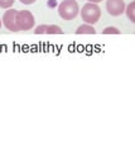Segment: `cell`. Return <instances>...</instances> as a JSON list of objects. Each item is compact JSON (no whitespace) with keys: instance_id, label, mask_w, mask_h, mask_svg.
Masks as SVG:
<instances>
[{"instance_id":"6da1fadb","label":"cell","mask_w":135,"mask_h":152,"mask_svg":"<svg viewBox=\"0 0 135 152\" xmlns=\"http://www.w3.org/2000/svg\"><path fill=\"white\" fill-rule=\"evenodd\" d=\"M81 18L82 20H85L86 24H95L99 22L101 17V9L97 4L94 3H86L81 9Z\"/></svg>"},{"instance_id":"7a4b0ae2","label":"cell","mask_w":135,"mask_h":152,"mask_svg":"<svg viewBox=\"0 0 135 152\" xmlns=\"http://www.w3.org/2000/svg\"><path fill=\"white\" fill-rule=\"evenodd\" d=\"M80 7L76 0H64L58 5V14L64 20H72L77 17Z\"/></svg>"},{"instance_id":"3957f363","label":"cell","mask_w":135,"mask_h":152,"mask_svg":"<svg viewBox=\"0 0 135 152\" xmlns=\"http://www.w3.org/2000/svg\"><path fill=\"white\" fill-rule=\"evenodd\" d=\"M35 19L29 10H18L17 13V28L19 31H29L34 27Z\"/></svg>"},{"instance_id":"277c9868","label":"cell","mask_w":135,"mask_h":152,"mask_svg":"<svg viewBox=\"0 0 135 152\" xmlns=\"http://www.w3.org/2000/svg\"><path fill=\"white\" fill-rule=\"evenodd\" d=\"M17 13L18 10H14V9L9 8L8 10L4 13L3 19H1V23H4V27L6 29L12 31V32H18V28H17Z\"/></svg>"},{"instance_id":"5b68a950","label":"cell","mask_w":135,"mask_h":152,"mask_svg":"<svg viewBox=\"0 0 135 152\" xmlns=\"http://www.w3.org/2000/svg\"><path fill=\"white\" fill-rule=\"evenodd\" d=\"M106 10L113 17L121 15L125 12L124 0H106Z\"/></svg>"},{"instance_id":"8992f818","label":"cell","mask_w":135,"mask_h":152,"mask_svg":"<svg viewBox=\"0 0 135 152\" xmlns=\"http://www.w3.org/2000/svg\"><path fill=\"white\" fill-rule=\"evenodd\" d=\"M35 34H62L63 31L61 27L54 24H42L34 29Z\"/></svg>"},{"instance_id":"52a82bcc","label":"cell","mask_w":135,"mask_h":152,"mask_svg":"<svg viewBox=\"0 0 135 152\" xmlns=\"http://www.w3.org/2000/svg\"><path fill=\"white\" fill-rule=\"evenodd\" d=\"M76 34H96V31L91 24H82L76 29Z\"/></svg>"},{"instance_id":"ba28073f","label":"cell","mask_w":135,"mask_h":152,"mask_svg":"<svg viewBox=\"0 0 135 152\" xmlns=\"http://www.w3.org/2000/svg\"><path fill=\"white\" fill-rule=\"evenodd\" d=\"M125 14H126V17L129 18V20L130 22H135V3L131 1L129 4L128 7H125Z\"/></svg>"},{"instance_id":"9c48e42d","label":"cell","mask_w":135,"mask_h":152,"mask_svg":"<svg viewBox=\"0 0 135 152\" xmlns=\"http://www.w3.org/2000/svg\"><path fill=\"white\" fill-rule=\"evenodd\" d=\"M102 34H120V31L115 27H108L102 31Z\"/></svg>"},{"instance_id":"30bf717a","label":"cell","mask_w":135,"mask_h":152,"mask_svg":"<svg viewBox=\"0 0 135 152\" xmlns=\"http://www.w3.org/2000/svg\"><path fill=\"white\" fill-rule=\"evenodd\" d=\"M15 0H0V8L1 9H9Z\"/></svg>"},{"instance_id":"8fae6325","label":"cell","mask_w":135,"mask_h":152,"mask_svg":"<svg viewBox=\"0 0 135 152\" xmlns=\"http://www.w3.org/2000/svg\"><path fill=\"white\" fill-rule=\"evenodd\" d=\"M22 4H24V5H30V4H34L37 0H19Z\"/></svg>"},{"instance_id":"7c38bea8","label":"cell","mask_w":135,"mask_h":152,"mask_svg":"<svg viewBox=\"0 0 135 152\" xmlns=\"http://www.w3.org/2000/svg\"><path fill=\"white\" fill-rule=\"evenodd\" d=\"M100 1H102V0H88V3H94V4H97Z\"/></svg>"},{"instance_id":"4fadbf2b","label":"cell","mask_w":135,"mask_h":152,"mask_svg":"<svg viewBox=\"0 0 135 152\" xmlns=\"http://www.w3.org/2000/svg\"><path fill=\"white\" fill-rule=\"evenodd\" d=\"M0 28H1V19H0Z\"/></svg>"}]
</instances>
